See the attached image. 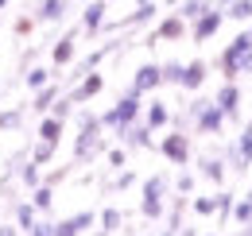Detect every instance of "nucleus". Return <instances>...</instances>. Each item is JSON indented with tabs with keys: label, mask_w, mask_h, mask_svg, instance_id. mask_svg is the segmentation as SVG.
Here are the masks:
<instances>
[{
	"label": "nucleus",
	"mask_w": 252,
	"mask_h": 236,
	"mask_svg": "<svg viewBox=\"0 0 252 236\" xmlns=\"http://www.w3.org/2000/svg\"><path fill=\"white\" fill-rule=\"evenodd\" d=\"M101 113H90V109H78V136H74V163H94L97 155H105L109 144L101 136Z\"/></svg>",
	"instance_id": "nucleus-1"
},
{
	"label": "nucleus",
	"mask_w": 252,
	"mask_h": 236,
	"mask_svg": "<svg viewBox=\"0 0 252 236\" xmlns=\"http://www.w3.org/2000/svg\"><path fill=\"white\" fill-rule=\"evenodd\" d=\"M167 190H171V178L167 175H148L140 186V217L144 221H163L167 217Z\"/></svg>",
	"instance_id": "nucleus-2"
},
{
	"label": "nucleus",
	"mask_w": 252,
	"mask_h": 236,
	"mask_svg": "<svg viewBox=\"0 0 252 236\" xmlns=\"http://www.w3.org/2000/svg\"><path fill=\"white\" fill-rule=\"evenodd\" d=\"M140 117H144V97H140L136 89H128V93L121 97V101H117V105H113V109H105V113H101V128L117 136L121 128L136 124Z\"/></svg>",
	"instance_id": "nucleus-3"
},
{
	"label": "nucleus",
	"mask_w": 252,
	"mask_h": 236,
	"mask_svg": "<svg viewBox=\"0 0 252 236\" xmlns=\"http://www.w3.org/2000/svg\"><path fill=\"white\" fill-rule=\"evenodd\" d=\"M249 51H252V35H249V31H241V35L218 55V70H221L225 82H237V78H241V62H245Z\"/></svg>",
	"instance_id": "nucleus-4"
},
{
	"label": "nucleus",
	"mask_w": 252,
	"mask_h": 236,
	"mask_svg": "<svg viewBox=\"0 0 252 236\" xmlns=\"http://www.w3.org/2000/svg\"><path fill=\"white\" fill-rule=\"evenodd\" d=\"M156 151L167 159V163H175V167H187L190 155H194V148H190V132H183V128H171L163 140L156 144Z\"/></svg>",
	"instance_id": "nucleus-5"
},
{
	"label": "nucleus",
	"mask_w": 252,
	"mask_h": 236,
	"mask_svg": "<svg viewBox=\"0 0 252 236\" xmlns=\"http://www.w3.org/2000/svg\"><path fill=\"white\" fill-rule=\"evenodd\" d=\"M225 167L237 171V175H245V171L252 167V117H249V124L237 132L233 148H229V155H225Z\"/></svg>",
	"instance_id": "nucleus-6"
},
{
	"label": "nucleus",
	"mask_w": 252,
	"mask_h": 236,
	"mask_svg": "<svg viewBox=\"0 0 252 236\" xmlns=\"http://www.w3.org/2000/svg\"><path fill=\"white\" fill-rule=\"evenodd\" d=\"M78 35H82V28H70L51 43V66H55V70L74 66V59H78Z\"/></svg>",
	"instance_id": "nucleus-7"
},
{
	"label": "nucleus",
	"mask_w": 252,
	"mask_h": 236,
	"mask_svg": "<svg viewBox=\"0 0 252 236\" xmlns=\"http://www.w3.org/2000/svg\"><path fill=\"white\" fill-rule=\"evenodd\" d=\"M194 132L198 136H221L225 132V113H221L214 101H206V97H202V105L194 113Z\"/></svg>",
	"instance_id": "nucleus-8"
},
{
	"label": "nucleus",
	"mask_w": 252,
	"mask_h": 236,
	"mask_svg": "<svg viewBox=\"0 0 252 236\" xmlns=\"http://www.w3.org/2000/svg\"><path fill=\"white\" fill-rule=\"evenodd\" d=\"M183 35H190V24L179 16V12H171V16H163L156 24V31L148 35V47H159V43H175V39H183Z\"/></svg>",
	"instance_id": "nucleus-9"
},
{
	"label": "nucleus",
	"mask_w": 252,
	"mask_h": 236,
	"mask_svg": "<svg viewBox=\"0 0 252 236\" xmlns=\"http://www.w3.org/2000/svg\"><path fill=\"white\" fill-rule=\"evenodd\" d=\"M221 24H225V8L210 4V8L190 24V39H194V43H206V39H214V35L221 31Z\"/></svg>",
	"instance_id": "nucleus-10"
},
{
	"label": "nucleus",
	"mask_w": 252,
	"mask_h": 236,
	"mask_svg": "<svg viewBox=\"0 0 252 236\" xmlns=\"http://www.w3.org/2000/svg\"><path fill=\"white\" fill-rule=\"evenodd\" d=\"M214 105H218L225 120H241V105H245V93L237 82H221V89L214 93Z\"/></svg>",
	"instance_id": "nucleus-11"
},
{
	"label": "nucleus",
	"mask_w": 252,
	"mask_h": 236,
	"mask_svg": "<svg viewBox=\"0 0 252 236\" xmlns=\"http://www.w3.org/2000/svg\"><path fill=\"white\" fill-rule=\"evenodd\" d=\"M117 140H121L125 148H132V151H140V148L152 151V148H156V132L144 124V117L136 120V124H128V128H121V132H117Z\"/></svg>",
	"instance_id": "nucleus-12"
},
{
	"label": "nucleus",
	"mask_w": 252,
	"mask_h": 236,
	"mask_svg": "<svg viewBox=\"0 0 252 236\" xmlns=\"http://www.w3.org/2000/svg\"><path fill=\"white\" fill-rule=\"evenodd\" d=\"M101 89H105V78H101L97 70H90V74H82V78H78L74 86L66 89V97H70L74 105H86V101H94Z\"/></svg>",
	"instance_id": "nucleus-13"
},
{
	"label": "nucleus",
	"mask_w": 252,
	"mask_h": 236,
	"mask_svg": "<svg viewBox=\"0 0 252 236\" xmlns=\"http://www.w3.org/2000/svg\"><path fill=\"white\" fill-rule=\"evenodd\" d=\"M163 86V70H159V62H144V66H136V74H132V86L140 97L144 93H156V89Z\"/></svg>",
	"instance_id": "nucleus-14"
},
{
	"label": "nucleus",
	"mask_w": 252,
	"mask_h": 236,
	"mask_svg": "<svg viewBox=\"0 0 252 236\" xmlns=\"http://www.w3.org/2000/svg\"><path fill=\"white\" fill-rule=\"evenodd\" d=\"M94 225H97V213L94 209H82V213H74V217L55 221V236H82V233H90Z\"/></svg>",
	"instance_id": "nucleus-15"
},
{
	"label": "nucleus",
	"mask_w": 252,
	"mask_h": 236,
	"mask_svg": "<svg viewBox=\"0 0 252 236\" xmlns=\"http://www.w3.org/2000/svg\"><path fill=\"white\" fill-rule=\"evenodd\" d=\"M105 12H109V0H86V4H82V31H86V35H101Z\"/></svg>",
	"instance_id": "nucleus-16"
},
{
	"label": "nucleus",
	"mask_w": 252,
	"mask_h": 236,
	"mask_svg": "<svg viewBox=\"0 0 252 236\" xmlns=\"http://www.w3.org/2000/svg\"><path fill=\"white\" fill-rule=\"evenodd\" d=\"M35 24H63L66 16H70V0H39L32 8Z\"/></svg>",
	"instance_id": "nucleus-17"
},
{
	"label": "nucleus",
	"mask_w": 252,
	"mask_h": 236,
	"mask_svg": "<svg viewBox=\"0 0 252 236\" xmlns=\"http://www.w3.org/2000/svg\"><path fill=\"white\" fill-rule=\"evenodd\" d=\"M63 93H66L63 82H47L43 89H35V97H32V113H35V117H47V113H51V105H55Z\"/></svg>",
	"instance_id": "nucleus-18"
},
{
	"label": "nucleus",
	"mask_w": 252,
	"mask_h": 236,
	"mask_svg": "<svg viewBox=\"0 0 252 236\" xmlns=\"http://www.w3.org/2000/svg\"><path fill=\"white\" fill-rule=\"evenodd\" d=\"M144 124L152 128V132H163V128H171V105L167 101H148L144 105Z\"/></svg>",
	"instance_id": "nucleus-19"
},
{
	"label": "nucleus",
	"mask_w": 252,
	"mask_h": 236,
	"mask_svg": "<svg viewBox=\"0 0 252 236\" xmlns=\"http://www.w3.org/2000/svg\"><path fill=\"white\" fill-rule=\"evenodd\" d=\"M206 74H210V66L202 59H194L183 66V82H179V89H187V93H198V89L206 86Z\"/></svg>",
	"instance_id": "nucleus-20"
},
{
	"label": "nucleus",
	"mask_w": 252,
	"mask_h": 236,
	"mask_svg": "<svg viewBox=\"0 0 252 236\" xmlns=\"http://www.w3.org/2000/svg\"><path fill=\"white\" fill-rule=\"evenodd\" d=\"M198 175L210 178L214 186H221V182L229 178V167H225V159H221V155H202V159H198Z\"/></svg>",
	"instance_id": "nucleus-21"
},
{
	"label": "nucleus",
	"mask_w": 252,
	"mask_h": 236,
	"mask_svg": "<svg viewBox=\"0 0 252 236\" xmlns=\"http://www.w3.org/2000/svg\"><path fill=\"white\" fill-rule=\"evenodd\" d=\"M159 20V4L156 0H144V4H136V12L121 20V28H148V24H156Z\"/></svg>",
	"instance_id": "nucleus-22"
},
{
	"label": "nucleus",
	"mask_w": 252,
	"mask_h": 236,
	"mask_svg": "<svg viewBox=\"0 0 252 236\" xmlns=\"http://www.w3.org/2000/svg\"><path fill=\"white\" fill-rule=\"evenodd\" d=\"M63 132H66V120H59V117H51V113H47V117L39 120L35 140H43V144H55V148H59V144H63Z\"/></svg>",
	"instance_id": "nucleus-23"
},
{
	"label": "nucleus",
	"mask_w": 252,
	"mask_h": 236,
	"mask_svg": "<svg viewBox=\"0 0 252 236\" xmlns=\"http://www.w3.org/2000/svg\"><path fill=\"white\" fill-rule=\"evenodd\" d=\"M97 225H101V229H97V236H113L121 225H125V213H121L117 206H105L101 213H97Z\"/></svg>",
	"instance_id": "nucleus-24"
},
{
	"label": "nucleus",
	"mask_w": 252,
	"mask_h": 236,
	"mask_svg": "<svg viewBox=\"0 0 252 236\" xmlns=\"http://www.w3.org/2000/svg\"><path fill=\"white\" fill-rule=\"evenodd\" d=\"M35 209H39V217H51V209H55V186H47V182H39L32 190V198H28Z\"/></svg>",
	"instance_id": "nucleus-25"
},
{
	"label": "nucleus",
	"mask_w": 252,
	"mask_h": 236,
	"mask_svg": "<svg viewBox=\"0 0 252 236\" xmlns=\"http://www.w3.org/2000/svg\"><path fill=\"white\" fill-rule=\"evenodd\" d=\"M47 82H55V66H28V70H24V86L32 89V93L43 89Z\"/></svg>",
	"instance_id": "nucleus-26"
},
{
	"label": "nucleus",
	"mask_w": 252,
	"mask_h": 236,
	"mask_svg": "<svg viewBox=\"0 0 252 236\" xmlns=\"http://www.w3.org/2000/svg\"><path fill=\"white\" fill-rule=\"evenodd\" d=\"M12 221L20 225V233H28L35 221H39V209H35L32 202H12Z\"/></svg>",
	"instance_id": "nucleus-27"
},
{
	"label": "nucleus",
	"mask_w": 252,
	"mask_h": 236,
	"mask_svg": "<svg viewBox=\"0 0 252 236\" xmlns=\"http://www.w3.org/2000/svg\"><path fill=\"white\" fill-rule=\"evenodd\" d=\"M16 178H20V182H24L28 190H35V186L43 182V167H39V163H35L32 155H28V159L20 163V171H16Z\"/></svg>",
	"instance_id": "nucleus-28"
},
{
	"label": "nucleus",
	"mask_w": 252,
	"mask_h": 236,
	"mask_svg": "<svg viewBox=\"0 0 252 236\" xmlns=\"http://www.w3.org/2000/svg\"><path fill=\"white\" fill-rule=\"evenodd\" d=\"M225 20H233V24H249V20H252V0H229V4H225Z\"/></svg>",
	"instance_id": "nucleus-29"
},
{
	"label": "nucleus",
	"mask_w": 252,
	"mask_h": 236,
	"mask_svg": "<svg viewBox=\"0 0 252 236\" xmlns=\"http://www.w3.org/2000/svg\"><path fill=\"white\" fill-rule=\"evenodd\" d=\"M206 8H210V0H179V4H175V12H179L187 24H194V20H198Z\"/></svg>",
	"instance_id": "nucleus-30"
},
{
	"label": "nucleus",
	"mask_w": 252,
	"mask_h": 236,
	"mask_svg": "<svg viewBox=\"0 0 252 236\" xmlns=\"http://www.w3.org/2000/svg\"><path fill=\"white\" fill-rule=\"evenodd\" d=\"M24 128V109H0V132H20Z\"/></svg>",
	"instance_id": "nucleus-31"
},
{
	"label": "nucleus",
	"mask_w": 252,
	"mask_h": 236,
	"mask_svg": "<svg viewBox=\"0 0 252 236\" xmlns=\"http://www.w3.org/2000/svg\"><path fill=\"white\" fill-rule=\"evenodd\" d=\"M183 66H187V62H179V59L159 62V70H163V86H179V82H183Z\"/></svg>",
	"instance_id": "nucleus-32"
},
{
	"label": "nucleus",
	"mask_w": 252,
	"mask_h": 236,
	"mask_svg": "<svg viewBox=\"0 0 252 236\" xmlns=\"http://www.w3.org/2000/svg\"><path fill=\"white\" fill-rule=\"evenodd\" d=\"M229 221H237L241 229H245V225H249V221H252V198H249V194L233 202V217H229Z\"/></svg>",
	"instance_id": "nucleus-33"
},
{
	"label": "nucleus",
	"mask_w": 252,
	"mask_h": 236,
	"mask_svg": "<svg viewBox=\"0 0 252 236\" xmlns=\"http://www.w3.org/2000/svg\"><path fill=\"white\" fill-rule=\"evenodd\" d=\"M190 209L198 217H218V194L214 198H190Z\"/></svg>",
	"instance_id": "nucleus-34"
},
{
	"label": "nucleus",
	"mask_w": 252,
	"mask_h": 236,
	"mask_svg": "<svg viewBox=\"0 0 252 236\" xmlns=\"http://www.w3.org/2000/svg\"><path fill=\"white\" fill-rule=\"evenodd\" d=\"M55 144H43V140H35V148H32V159L35 163H39V167H47V163H51V159H55Z\"/></svg>",
	"instance_id": "nucleus-35"
},
{
	"label": "nucleus",
	"mask_w": 252,
	"mask_h": 236,
	"mask_svg": "<svg viewBox=\"0 0 252 236\" xmlns=\"http://www.w3.org/2000/svg\"><path fill=\"white\" fill-rule=\"evenodd\" d=\"M74 109H78V105H74V101H70V97H59V101H55V105H51V117H59V120H70L74 117Z\"/></svg>",
	"instance_id": "nucleus-36"
},
{
	"label": "nucleus",
	"mask_w": 252,
	"mask_h": 236,
	"mask_svg": "<svg viewBox=\"0 0 252 236\" xmlns=\"http://www.w3.org/2000/svg\"><path fill=\"white\" fill-rule=\"evenodd\" d=\"M105 163H109L113 171H125L128 167V148H109L105 151Z\"/></svg>",
	"instance_id": "nucleus-37"
},
{
	"label": "nucleus",
	"mask_w": 252,
	"mask_h": 236,
	"mask_svg": "<svg viewBox=\"0 0 252 236\" xmlns=\"http://www.w3.org/2000/svg\"><path fill=\"white\" fill-rule=\"evenodd\" d=\"M128 186H136V171H117V178L109 182V190H128Z\"/></svg>",
	"instance_id": "nucleus-38"
},
{
	"label": "nucleus",
	"mask_w": 252,
	"mask_h": 236,
	"mask_svg": "<svg viewBox=\"0 0 252 236\" xmlns=\"http://www.w3.org/2000/svg\"><path fill=\"white\" fill-rule=\"evenodd\" d=\"M24 236H55V221H51V217H39Z\"/></svg>",
	"instance_id": "nucleus-39"
},
{
	"label": "nucleus",
	"mask_w": 252,
	"mask_h": 236,
	"mask_svg": "<svg viewBox=\"0 0 252 236\" xmlns=\"http://www.w3.org/2000/svg\"><path fill=\"white\" fill-rule=\"evenodd\" d=\"M233 202H237L233 194H225V190L218 194V217H221V221H229V217H233Z\"/></svg>",
	"instance_id": "nucleus-40"
},
{
	"label": "nucleus",
	"mask_w": 252,
	"mask_h": 236,
	"mask_svg": "<svg viewBox=\"0 0 252 236\" xmlns=\"http://www.w3.org/2000/svg\"><path fill=\"white\" fill-rule=\"evenodd\" d=\"M175 190H179V194H194V175H190V171H179V178H175Z\"/></svg>",
	"instance_id": "nucleus-41"
},
{
	"label": "nucleus",
	"mask_w": 252,
	"mask_h": 236,
	"mask_svg": "<svg viewBox=\"0 0 252 236\" xmlns=\"http://www.w3.org/2000/svg\"><path fill=\"white\" fill-rule=\"evenodd\" d=\"M12 31H16V35H32L35 31V16H20V20L12 24Z\"/></svg>",
	"instance_id": "nucleus-42"
},
{
	"label": "nucleus",
	"mask_w": 252,
	"mask_h": 236,
	"mask_svg": "<svg viewBox=\"0 0 252 236\" xmlns=\"http://www.w3.org/2000/svg\"><path fill=\"white\" fill-rule=\"evenodd\" d=\"M66 175H70V167H59V171H51V175H43V182H47V186H59V182H63Z\"/></svg>",
	"instance_id": "nucleus-43"
},
{
	"label": "nucleus",
	"mask_w": 252,
	"mask_h": 236,
	"mask_svg": "<svg viewBox=\"0 0 252 236\" xmlns=\"http://www.w3.org/2000/svg\"><path fill=\"white\" fill-rule=\"evenodd\" d=\"M0 236H24V233H20L16 221H0Z\"/></svg>",
	"instance_id": "nucleus-44"
},
{
	"label": "nucleus",
	"mask_w": 252,
	"mask_h": 236,
	"mask_svg": "<svg viewBox=\"0 0 252 236\" xmlns=\"http://www.w3.org/2000/svg\"><path fill=\"white\" fill-rule=\"evenodd\" d=\"M241 74H252V51L245 55V62H241Z\"/></svg>",
	"instance_id": "nucleus-45"
},
{
	"label": "nucleus",
	"mask_w": 252,
	"mask_h": 236,
	"mask_svg": "<svg viewBox=\"0 0 252 236\" xmlns=\"http://www.w3.org/2000/svg\"><path fill=\"white\" fill-rule=\"evenodd\" d=\"M179 236H198V233H194V229H187V225H183V229H179Z\"/></svg>",
	"instance_id": "nucleus-46"
},
{
	"label": "nucleus",
	"mask_w": 252,
	"mask_h": 236,
	"mask_svg": "<svg viewBox=\"0 0 252 236\" xmlns=\"http://www.w3.org/2000/svg\"><path fill=\"white\" fill-rule=\"evenodd\" d=\"M237 233H241V236H252V221L245 225V229H237Z\"/></svg>",
	"instance_id": "nucleus-47"
},
{
	"label": "nucleus",
	"mask_w": 252,
	"mask_h": 236,
	"mask_svg": "<svg viewBox=\"0 0 252 236\" xmlns=\"http://www.w3.org/2000/svg\"><path fill=\"white\" fill-rule=\"evenodd\" d=\"M4 8H8V0H0V12H4Z\"/></svg>",
	"instance_id": "nucleus-48"
},
{
	"label": "nucleus",
	"mask_w": 252,
	"mask_h": 236,
	"mask_svg": "<svg viewBox=\"0 0 252 236\" xmlns=\"http://www.w3.org/2000/svg\"><path fill=\"white\" fill-rule=\"evenodd\" d=\"M245 31H249V35H252V20H249V28H245Z\"/></svg>",
	"instance_id": "nucleus-49"
},
{
	"label": "nucleus",
	"mask_w": 252,
	"mask_h": 236,
	"mask_svg": "<svg viewBox=\"0 0 252 236\" xmlns=\"http://www.w3.org/2000/svg\"><path fill=\"white\" fill-rule=\"evenodd\" d=\"M202 236H218V233H202Z\"/></svg>",
	"instance_id": "nucleus-50"
},
{
	"label": "nucleus",
	"mask_w": 252,
	"mask_h": 236,
	"mask_svg": "<svg viewBox=\"0 0 252 236\" xmlns=\"http://www.w3.org/2000/svg\"><path fill=\"white\" fill-rule=\"evenodd\" d=\"M82 4H86V0H82Z\"/></svg>",
	"instance_id": "nucleus-51"
},
{
	"label": "nucleus",
	"mask_w": 252,
	"mask_h": 236,
	"mask_svg": "<svg viewBox=\"0 0 252 236\" xmlns=\"http://www.w3.org/2000/svg\"><path fill=\"white\" fill-rule=\"evenodd\" d=\"M109 4H113V0H109Z\"/></svg>",
	"instance_id": "nucleus-52"
},
{
	"label": "nucleus",
	"mask_w": 252,
	"mask_h": 236,
	"mask_svg": "<svg viewBox=\"0 0 252 236\" xmlns=\"http://www.w3.org/2000/svg\"><path fill=\"white\" fill-rule=\"evenodd\" d=\"M237 236H241V233H237Z\"/></svg>",
	"instance_id": "nucleus-53"
}]
</instances>
